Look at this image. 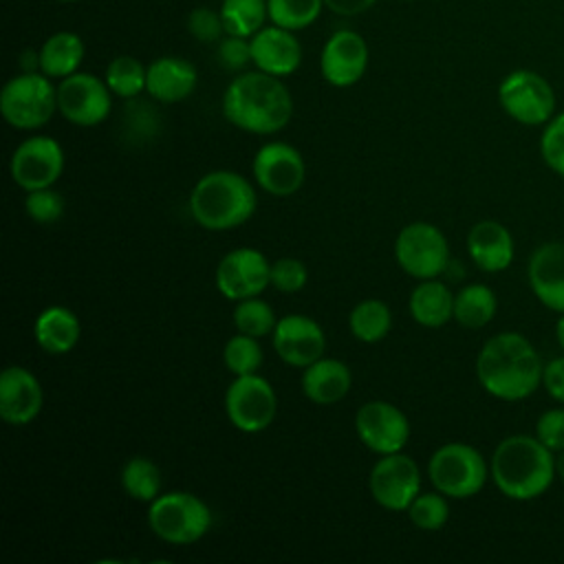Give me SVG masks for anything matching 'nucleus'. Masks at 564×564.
Here are the masks:
<instances>
[{
  "label": "nucleus",
  "mask_w": 564,
  "mask_h": 564,
  "mask_svg": "<svg viewBox=\"0 0 564 564\" xmlns=\"http://www.w3.org/2000/svg\"><path fill=\"white\" fill-rule=\"evenodd\" d=\"M542 359L533 344L513 330L485 341L476 357V377L485 392L502 401H520L542 383Z\"/></svg>",
  "instance_id": "1"
},
{
  "label": "nucleus",
  "mask_w": 564,
  "mask_h": 564,
  "mask_svg": "<svg viewBox=\"0 0 564 564\" xmlns=\"http://www.w3.org/2000/svg\"><path fill=\"white\" fill-rule=\"evenodd\" d=\"M225 119L251 134H275L293 115V97L282 77L247 70L229 82L223 93Z\"/></svg>",
  "instance_id": "2"
},
{
  "label": "nucleus",
  "mask_w": 564,
  "mask_h": 564,
  "mask_svg": "<svg viewBox=\"0 0 564 564\" xmlns=\"http://www.w3.org/2000/svg\"><path fill=\"white\" fill-rule=\"evenodd\" d=\"M489 471L507 498L533 500L551 487L555 458L538 436L513 434L496 445Z\"/></svg>",
  "instance_id": "3"
},
{
  "label": "nucleus",
  "mask_w": 564,
  "mask_h": 564,
  "mask_svg": "<svg viewBox=\"0 0 564 564\" xmlns=\"http://www.w3.org/2000/svg\"><path fill=\"white\" fill-rule=\"evenodd\" d=\"M258 198L251 183L231 170H214L200 176L189 194L194 220L212 231L240 227L256 212Z\"/></svg>",
  "instance_id": "4"
},
{
  "label": "nucleus",
  "mask_w": 564,
  "mask_h": 564,
  "mask_svg": "<svg viewBox=\"0 0 564 564\" xmlns=\"http://www.w3.org/2000/svg\"><path fill=\"white\" fill-rule=\"evenodd\" d=\"M148 524L167 544H194L209 531L212 511L189 491H170L150 502Z\"/></svg>",
  "instance_id": "5"
},
{
  "label": "nucleus",
  "mask_w": 564,
  "mask_h": 564,
  "mask_svg": "<svg viewBox=\"0 0 564 564\" xmlns=\"http://www.w3.org/2000/svg\"><path fill=\"white\" fill-rule=\"evenodd\" d=\"M57 110V86L42 70L20 73L0 90V112L18 130H35L51 121Z\"/></svg>",
  "instance_id": "6"
},
{
  "label": "nucleus",
  "mask_w": 564,
  "mask_h": 564,
  "mask_svg": "<svg viewBox=\"0 0 564 564\" xmlns=\"http://www.w3.org/2000/svg\"><path fill=\"white\" fill-rule=\"evenodd\" d=\"M427 476L447 498H471L485 487L489 467L476 447L452 441L430 456Z\"/></svg>",
  "instance_id": "7"
},
{
  "label": "nucleus",
  "mask_w": 564,
  "mask_h": 564,
  "mask_svg": "<svg viewBox=\"0 0 564 564\" xmlns=\"http://www.w3.org/2000/svg\"><path fill=\"white\" fill-rule=\"evenodd\" d=\"M502 110L524 126H542L553 119L555 90L551 84L529 68L511 70L498 86Z\"/></svg>",
  "instance_id": "8"
},
{
  "label": "nucleus",
  "mask_w": 564,
  "mask_h": 564,
  "mask_svg": "<svg viewBox=\"0 0 564 564\" xmlns=\"http://www.w3.org/2000/svg\"><path fill=\"white\" fill-rule=\"evenodd\" d=\"M394 258L399 267L416 278L430 280L441 275L449 264V245L445 234L432 223H410L394 240Z\"/></svg>",
  "instance_id": "9"
},
{
  "label": "nucleus",
  "mask_w": 564,
  "mask_h": 564,
  "mask_svg": "<svg viewBox=\"0 0 564 564\" xmlns=\"http://www.w3.org/2000/svg\"><path fill=\"white\" fill-rule=\"evenodd\" d=\"M275 392L258 372L236 377L225 392V412L229 423L240 432L256 434L267 430L275 419Z\"/></svg>",
  "instance_id": "10"
},
{
  "label": "nucleus",
  "mask_w": 564,
  "mask_h": 564,
  "mask_svg": "<svg viewBox=\"0 0 564 564\" xmlns=\"http://www.w3.org/2000/svg\"><path fill=\"white\" fill-rule=\"evenodd\" d=\"M112 108V90L93 73H73L57 86V110L79 128L99 126Z\"/></svg>",
  "instance_id": "11"
},
{
  "label": "nucleus",
  "mask_w": 564,
  "mask_h": 564,
  "mask_svg": "<svg viewBox=\"0 0 564 564\" xmlns=\"http://www.w3.org/2000/svg\"><path fill=\"white\" fill-rule=\"evenodd\" d=\"M370 496L388 511H408L410 502L421 494L419 465L401 452L383 454L368 476Z\"/></svg>",
  "instance_id": "12"
},
{
  "label": "nucleus",
  "mask_w": 564,
  "mask_h": 564,
  "mask_svg": "<svg viewBox=\"0 0 564 564\" xmlns=\"http://www.w3.org/2000/svg\"><path fill=\"white\" fill-rule=\"evenodd\" d=\"M11 178L26 192L53 187L64 172V150L53 137L24 139L11 154Z\"/></svg>",
  "instance_id": "13"
},
{
  "label": "nucleus",
  "mask_w": 564,
  "mask_h": 564,
  "mask_svg": "<svg viewBox=\"0 0 564 564\" xmlns=\"http://www.w3.org/2000/svg\"><path fill=\"white\" fill-rule=\"evenodd\" d=\"M355 432L370 452L383 456L405 447L410 438V421L397 405L377 399L357 410Z\"/></svg>",
  "instance_id": "14"
},
{
  "label": "nucleus",
  "mask_w": 564,
  "mask_h": 564,
  "mask_svg": "<svg viewBox=\"0 0 564 564\" xmlns=\"http://www.w3.org/2000/svg\"><path fill=\"white\" fill-rule=\"evenodd\" d=\"M271 284V262L262 251L240 247L223 256L216 267V286L227 300L260 295Z\"/></svg>",
  "instance_id": "15"
},
{
  "label": "nucleus",
  "mask_w": 564,
  "mask_h": 564,
  "mask_svg": "<svg viewBox=\"0 0 564 564\" xmlns=\"http://www.w3.org/2000/svg\"><path fill=\"white\" fill-rule=\"evenodd\" d=\"M253 176L267 194L291 196L304 183V159L300 150L284 141L264 143L253 156Z\"/></svg>",
  "instance_id": "16"
},
{
  "label": "nucleus",
  "mask_w": 564,
  "mask_h": 564,
  "mask_svg": "<svg viewBox=\"0 0 564 564\" xmlns=\"http://www.w3.org/2000/svg\"><path fill=\"white\" fill-rule=\"evenodd\" d=\"M368 57L366 40L352 29H339L324 42L319 55L322 77L335 88H348L364 77Z\"/></svg>",
  "instance_id": "17"
},
{
  "label": "nucleus",
  "mask_w": 564,
  "mask_h": 564,
  "mask_svg": "<svg viewBox=\"0 0 564 564\" xmlns=\"http://www.w3.org/2000/svg\"><path fill=\"white\" fill-rule=\"evenodd\" d=\"M273 348L284 364L304 370L306 366L324 357L326 337L322 326L313 317L291 313L278 319L273 328Z\"/></svg>",
  "instance_id": "18"
},
{
  "label": "nucleus",
  "mask_w": 564,
  "mask_h": 564,
  "mask_svg": "<svg viewBox=\"0 0 564 564\" xmlns=\"http://www.w3.org/2000/svg\"><path fill=\"white\" fill-rule=\"evenodd\" d=\"M42 386L24 366H7L0 375V416L9 425H26L42 410Z\"/></svg>",
  "instance_id": "19"
},
{
  "label": "nucleus",
  "mask_w": 564,
  "mask_h": 564,
  "mask_svg": "<svg viewBox=\"0 0 564 564\" xmlns=\"http://www.w3.org/2000/svg\"><path fill=\"white\" fill-rule=\"evenodd\" d=\"M251 42V64L269 75L286 77L295 73L302 64V46L295 31L282 29L278 24L262 26Z\"/></svg>",
  "instance_id": "20"
},
{
  "label": "nucleus",
  "mask_w": 564,
  "mask_h": 564,
  "mask_svg": "<svg viewBox=\"0 0 564 564\" xmlns=\"http://www.w3.org/2000/svg\"><path fill=\"white\" fill-rule=\"evenodd\" d=\"M535 297L551 311L564 313V242L540 245L527 267Z\"/></svg>",
  "instance_id": "21"
},
{
  "label": "nucleus",
  "mask_w": 564,
  "mask_h": 564,
  "mask_svg": "<svg viewBox=\"0 0 564 564\" xmlns=\"http://www.w3.org/2000/svg\"><path fill=\"white\" fill-rule=\"evenodd\" d=\"M196 82L198 73L189 59L163 55L148 64L145 93L161 104H176L194 93Z\"/></svg>",
  "instance_id": "22"
},
{
  "label": "nucleus",
  "mask_w": 564,
  "mask_h": 564,
  "mask_svg": "<svg viewBox=\"0 0 564 564\" xmlns=\"http://www.w3.org/2000/svg\"><path fill=\"white\" fill-rule=\"evenodd\" d=\"M467 251L478 269L498 273L513 260V238L505 225L496 220H480L467 234Z\"/></svg>",
  "instance_id": "23"
},
{
  "label": "nucleus",
  "mask_w": 564,
  "mask_h": 564,
  "mask_svg": "<svg viewBox=\"0 0 564 564\" xmlns=\"http://www.w3.org/2000/svg\"><path fill=\"white\" fill-rule=\"evenodd\" d=\"M352 386L350 368L330 357H319L302 372V392L317 405H333L341 401Z\"/></svg>",
  "instance_id": "24"
},
{
  "label": "nucleus",
  "mask_w": 564,
  "mask_h": 564,
  "mask_svg": "<svg viewBox=\"0 0 564 564\" xmlns=\"http://www.w3.org/2000/svg\"><path fill=\"white\" fill-rule=\"evenodd\" d=\"M82 326L77 315L66 306L44 308L33 324V335L37 346L48 355H64L75 348Z\"/></svg>",
  "instance_id": "25"
},
{
  "label": "nucleus",
  "mask_w": 564,
  "mask_h": 564,
  "mask_svg": "<svg viewBox=\"0 0 564 564\" xmlns=\"http://www.w3.org/2000/svg\"><path fill=\"white\" fill-rule=\"evenodd\" d=\"M410 315L416 324L438 328L454 319V293L436 278L421 280L410 293Z\"/></svg>",
  "instance_id": "26"
},
{
  "label": "nucleus",
  "mask_w": 564,
  "mask_h": 564,
  "mask_svg": "<svg viewBox=\"0 0 564 564\" xmlns=\"http://www.w3.org/2000/svg\"><path fill=\"white\" fill-rule=\"evenodd\" d=\"M86 55L84 40L73 31H57L40 46V70L51 79H64L82 66Z\"/></svg>",
  "instance_id": "27"
},
{
  "label": "nucleus",
  "mask_w": 564,
  "mask_h": 564,
  "mask_svg": "<svg viewBox=\"0 0 564 564\" xmlns=\"http://www.w3.org/2000/svg\"><path fill=\"white\" fill-rule=\"evenodd\" d=\"M496 293L485 284H467L454 295V319L465 328H482L496 315Z\"/></svg>",
  "instance_id": "28"
},
{
  "label": "nucleus",
  "mask_w": 564,
  "mask_h": 564,
  "mask_svg": "<svg viewBox=\"0 0 564 564\" xmlns=\"http://www.w3.org/2000/svg\"><path fill=\"white\" fill-rule=\"evenodd\" d=\"M348 326L355 339L364 344L381 341L392 328V313L383 300H361L348 315Z\"/></svg>",
  "instance_id": "29"
},
{
  "label": "nucleus",
  "mask_w": 564,
  "mask_h": 564,
  "mask_svg": "<svg viewBox=\"0 0 564 564\" xmlns=\"http://www.w3.org/2000/svg\"><path fill=\"white\" fill-rule=\"evenodd\" d=\"M220 18L225 35L253 37L269 18L267 0H223Z\"/></svg>",
  "instance_id": "30"
},
{
  "label": "nucleus",
  "mask_w": 564,
  "mask_h": 564,
  "mask_svg": "<svg viewBox=\"0 0 564 564\" xmlns=\"http://www.w3.org/2000/svg\"><path fill=\"white\" fill-rule=\"evenodd\" d=\"M123 491L139 502H152L161 496V469L145 456H132L121 469Z\"/></svg>",
  "instance_id": "31"
},
{
  "label": "nucleus",
  "mask_w": 564,
  "mask_h": 564,
  "mask_svg": "<svg viewBox=\"0 0 564 564\" xmlns=\"http://www.w3.org/2000/svg\"><path fill=\"white\" fill-rule=\"evenodd\" d=\"M106 84L112 90V95L121 99H134L145 90L148 82V66H143L132 55H117L106 66Z\"/></svg>",
  "instance_id": "32"
},
{
  "label": "nucleus",
  "mask_w": 564,
  "mask_h": 564,
  "mask_svg": "<svg viewBox=\"0 0 564 564\" xmlns=\"http://www.w3.org/2000/svg\"><path fill=\"white\" fill-rule=\"evenodd\" d=\"M324 7V0H267L271 24L289 31H302L311 26Z\"/></svg>",
  "instance_id": "33"
},
{
  "label": "nucleus",
  "mask_w": 564,
  "mask_h": 564,
  "mask_svg": "<svg viewBox=\"0 0 564 564\" xmlns=\"http://www.w3.org/2000/svg\"><path fill=\"white\" fill-rule=\"evenodd\" d=\"M275 324H278V319H275L273 308L258 295L238 300V304L234 308V326L238 333L260 339L264 335H273Z\"/></svg>",
  "instance_id": "34"
},
{
  "label": "nucleus",
  "mask_w": 564,
  "mask_h": 564,
  "mask_svg": "<svg viewBox=\"0 0 564 564\" xmlns=\"http://www.w3.org/2000/svg\"><path fill=\"white\" fill-rule=\"evenodd\" d=\"M223 361H225V368L236 377L253 375L262 364V348L256 337L238 333L227 339L223 348Z\"/></svg>",
  "instance_id": "35"
},
{
  "label": "nucleus",
  "mask_w": 564,
  "mask_h": 564,
  "mask_svg": "<svg viewBox=\"0 0 564 564\" xmlns=\"http://www.w3.org/2000/svg\"><path fill=\"white\" fill-rule=\"evenodd\" d=\"M447 496L441 491H421L408 507V516L416 529L438 531L449 518Z\"/></svg>",
  "instance_id": "36"
},
{
  "label": "nucleus",
  "mask_w": 564,
  "mask_h": 564,
  "mask_svg": "<svg viewBox=\"0 0 564 564\" xmlns=\"http://www.w3.org/2000/svg\"><path fill=\"white\" fill-rule=\"evenodd\" d=\"M24 212L31 220H35L40 225H48V223H55L62 218L64 198L53 187L31 189V192H26V198H24Z\"/></svg>",
  "instance_id": "37"
},
{
  "label": "nucleus",
  "mask_w": 564,
  "mask_h": 564,
  "mask_svg": "<svg viewBox=\"0 0 564 564\" xmlns=\"http://www.w3.org/2000/svg\"><path fill=\"white\" fill-rule=\"evenodd\" d=\"M540 152L546 165L560 176H564V112L555 115L546 123L540 139Z\"/></svg>",
  "instance_id": "38"
},
{
  "label": "nucleus",
  "mask_w": 564,
  "mask_h": 564,
  "mask_svg": "<svg viewBox=\"0 0 564 564\" xmlns=\"http://www.w3.org/2000/svg\"><path fill=\"white\" fill-rule=\"evenodd\" d=\"M308 280V271L297 258H280L271 262V286L282 293H295L304 289Z\"/></svg>",
  "instance_id": "39"
},
{
  "label": "nucleus",
  "mask_w": 564,
  "mask_h": 564,
  "mask_svg": "<svg viewBox=\"0 0 564 564\" xmlns=\"http://www.w3.org/2000/svg\"><path fill=\"white\" fill-rule=\"evenodd\" d=\"M187 31L198 42H205V44L220 42L223 33H225L220 11H214L209 7H196L187 15Z\"/></svg>",
  "instance_id": "40"
},
{
  "label": "nucleus",
  "mask_w": 564,
  "mask_h": 564,
  "mask_svg": "<svg viewBox=\"0 0 564 564\" xmlns=\"http://www.w3.org/2000/svg\"><path fill=\"white\" fill-rule=\"evenodd\" d=\"M218 62L227 70H242L251 62V42L249 37L227 35L218 42Z\"/></svg>",
  "instance_id": "41"
},
{
  "label": "nucleus",
  "mask_w": 564,
  "mask_h": 564,
  "mask_svg": "<svg viewBox=\"0 0 564 564\" xmlns=\"http://www.w3.org/2000/svg\"><path fill=\"white\" fill-rule=\"evenodd\" d=\"M535 436L551 452H562L564 449V410L562 408L546 410L535 423Z\"/></svg>",
  "instance_id": "42"
},
{
  "label": "nucleus",
  "mask_w": 564,
  "mask_h": 564,
  "mask_svg": "<svg viewBox=\"0 0 564 564\" xmlns=\"http://www.w3.org/2000/svg\"><path fill=\"white\" fill-rule=\"evenodd\" d=\"M542 383L555 401L564 403V357H555L544 366Z\"/></svg>",
  "instance_id": "43"
},
{
  "label": "nucleus",
  "mask_w": 564,
  "mask_h": 564,
  "mask_svg": "<svg viewBox=\"0 0 564 564\" xmlns=\"http://www.w3.org/2000/svg\"><path fill=\"white\" fill-rule=\"evenodd\" d=\"M377 0H324L326 9H330L337 15H359L368 11Z\"/></svg>",
  "instance_id": "44"
},
{
  "label": "nucleus",
  "mask_w": 564,
  "mask_h": 564,
  "mask_svg": "<svg viewBox=\"0 0 564 564\" xmlns=\"http://www.w3.org/2000/svg\"><path fill=\"white\" fill-rule=\"evenodd\" d=\"M555 337H557L560 348L564 350V313H562V317H560V319H557V324H555Z\"/></svg>",
  "instance_id": "45"
},
{
  "label": "nucleus",
  "mask_w": 564,
  "mask_h": 564,
  "mask_svg": "<svg viewBox=\"0 0 564 564\" xmlns=\"http://www.w3.org/2000/svg\"><path fill=\"white\" fill-rule=\"evenodd\" d=\"M555 474H557V478L564 482V449L557 452V458H555Z\"/></svg>",
  "instance_id": "46"
},
{
  "label": "nucleus",
  "mask_w": 564,
  "mask_h": 564,
  "mask_svg": "<svg viewBox=\"0 0 564 564\" xmlns=\"http://www.w3.org/2000/svg\"><path fill=\"white\" fill-rule=\"evenodd\" d=\"M55 2H64V4H68V2H82V0H55Z\"/></svg>",
  "instance_id": "47"
}]
</instances>
